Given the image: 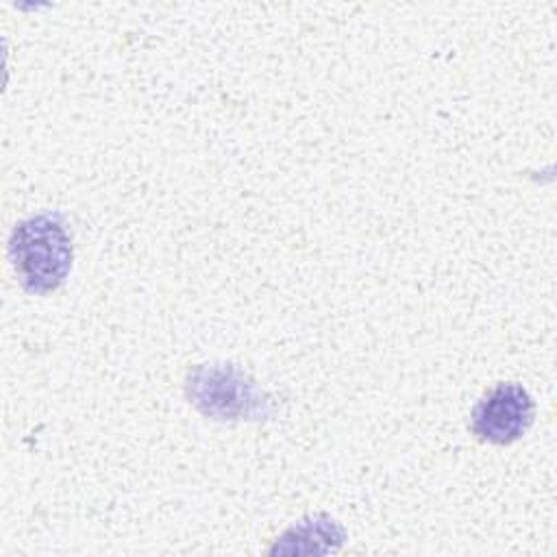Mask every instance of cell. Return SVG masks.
<instances>
[{"mask_svg": "<svg viewBox=\"0 0 557 557\" xmlns=\"http://www.w3.org/2000/svg\"><path fill=\"white\" fill-rule=\"evenodd\" d=\"M533 416V398L522 385L498 383L474 405L470 429L481 442L507 446L529 431Z\"/></svg>", "mask_w": 557, "mask_h": 557, "instance_id": "2", "label": "cell"}, {"mask_svg": "<svg viewBox=\"0 0 557 557\" xmlns=\"http://www.w3.org/2000/svg\"><path fill=\"white\" fill-rule=\"evenodd\" d=\"M72 237L59 213H41L15 224L9 259L20 285L30 294L54 292L72 270Z\"/></svg>", "mask_w": 557, "mask_h": 557, "instance_id": "1", "label": "cell"}]
</instances>
